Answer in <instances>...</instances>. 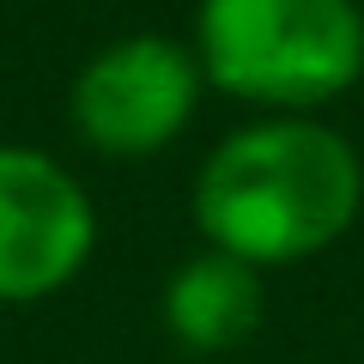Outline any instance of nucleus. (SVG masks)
Returning <instances> with one entry per match:
<instances>
[{
    "mask_svg": "<svg viewBox=\"0 0 364 364\" xmlns=\"http://www.w3.org/2000/svg\"><path fill=\"white\" fill-rule=\"evenodd\" d=\"M364 207L358 146L316 116H261L225 134L195 176L207 249L249 267H291L352 231Z\"/></svg>",
    "mask_w": 364,
    "mask_h": 364,
    "instance_id": "obj_1",
    "label": "nucleus"
},
{
    "mask_svg": "<svg viewBox=\"0 0 364 364\" xmlns=\"http://www.w3.org/2000/svg\"><path fill=\"white\" fill-rule=\"evenodd\" d=\"M195 55L207 85L273 116H310L364 73L358 0H200Z\"/></svg>",
    "mask_w": 364,
    "mask_h": 364,
    "instance_id": "obj_2",
    "label": "nucleus"
},
{
    "mask_svg": "<svg viewBox=\"0 0 364 364\" xmlns=\"http://www.w3.org/2000/svg\"><path fill=\"white\" fill-rule=\"evenodd\" d=\"M200 55L195 43L176 37H152V31H134V37L97 49L73 79V128L91 152L104 158H146L164 152L200 104Z\"/></svg>",
    "mask_w": 364,
    "mask_h": 364,
    "instance_id": "obj_3",
    "label": "nucleus"
},
{
    "mask_svg": "<svg viewBox=\"0 0 364 364\" xmlns=\"http://www.w3.org/2000/svg\"><path fill=\"white\" fill-rule=\"evenodd\" d=\"M97 243L91 195L37 146H0V304L61 291Z\"/></svg>",
    "mask_w": 364,
    "mask_h": 364,
    "instance_id": "obj_4",
    "label": "nucleus"
},
{
    "mask_svg": "<svg viewBox=\"0 0 364 364\" xmlns=\"http://www.w3.org/2000/svg\"><path fill=\"white\" fill-rule=\"evenodd\" d=\"M164 328L207 358L237 352L261 328V267L225 255V249L188 255L164 286Z\"/></svg>",
    "mask_w": 364,
    "mask_h": 364,
    "instance_id": "obj_5",
    "label": "nucleus"
}]
</instances>
